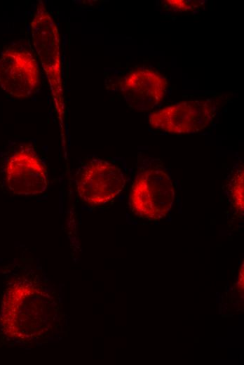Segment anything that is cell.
<instances>
[{
  "label": "cell",
  "mask_w": 244,
  "mask_h": 365,
  "mask_svg": "<svg viewBox=\"0 0 244 365\" xmlns=\"http://www.w3.org/2000/svg\"><path fill=\"white\" fill-rule=\"evenodd\" d=\"M50 308L48 296L37 284L18 281L6 290L2 299V329L6 336L19 340L42 336L50 324Z\"/></svg>",
  "instance_id": "1"
},
{
  "label": "cell",
  "mask_w": 244,
  "mask_h": 365,
  "mask_svg": "<svg viewBox=\"0 0 244 365\" xmlns=\"http://www.w3.org/2000/svg\"><path fill=\"white\" fill-rule=\"evenodd\" d=\"M215 107L207 100H191L152 112L149 124L154 128L170 133H198L213 121Z\"/></svg>",
  "instance_id": "4"
},
{
  "label": "cell",
  "mask_w": 244,
  "mask_h": 365,
  "mask_svg": "<svg viewBox=\"0 0 244 365\" xmlns=\"http://www.w3.org/2000/svg\"><path fill=\"white\" fill-rule=\"evenodd\" d=\"M32 36L34 47L60 109L63 100L60 35L53 19L42 2L38 4L32 22Z\"/></svg>",
  "instance_id": "3"
},
{
  "label": "cell",
  "mask_w": 244,
  "mask_h": 365,
  "mask_svg": "<svg viewBox=\"0 0 244 365\" xmlns=\"http://www.w3.org/2000/svg\"><path fill=\"white\" fill-rule=\"evenodd\" d=\"M166 87L165 79L150 69L130 72L122 86L128 103L138 110H149L158 105L163 99Z\"/></svg>",
  "instance_id": "8"
},
{
  "label": "cell",
  "mask_w": 244,
  "mask_h": 365,
  "mask_svg": "<svg viewBox=\"0 0 244 365\" xmlns=\"http://www.w3.org/2000/svg\"><path fill=\"white\" fill-rule=\"evenodd\" d=\"M5 180L14 194H40L46 189V170L39 158L32 151L18 150L9 157L5 168Z\"/></svg>",
  "instance_id": "7"
},
{
  "label": "cell",
  "mask_w": 244,
  "mask_h": 365,
  "mask_svg": "<svg viewBox=\"0 0 244 365\" xmlns=\"http://www.w3.org/2000/svg\"><path fill=\"white\" fill-rule=\"evenodd\" d=\"M231 201L235 210L243 215V170H238L234 174L230 188Z\"/></svg>",
  "instance_id": "9"
},
{
  "label": "cell",
  "mask_w": 244,
  "mask_h": 365,
  "mask_svg": "<svg viewBox=\"0 0 244 365\" xmlns=\"http://www.w3.org/2000/svg\"><path fill=\"white\" fill-rule=\"evenodd\" d=\"M168 5H169L172 8L178 11H187L195 9L198 6V1H187L182 0H175V1H165Z\"/></svg>",
  "instance_id": "10"
},
{
  "label": "cell",
  "mask_w": 244,
  "mask_h": 365,
  "mask_svg": "<svg viewBox=\"0 0 244 365\" xmlns=\"http://www.w3.org/2000/svg\"><path fill=\"white\" fill-rule=\"evenodd\" d=\"M125 177L116 165L93 159L81 168L76 180L77 192L83 201L91 205L111 201L123 189Z\"/></svg>",
  "instance_id": "5"
},
{
  "label": "cell",
  "mask_w": 244,
  "mask_h": 365,
  "mask_svg": "<svg viewBox=\"0 0 244 365\" xmlns=\"http://www.w3.org/2000/svg\"><path fill=\"white\" fill-rule=\"evenodd\" d=\"M39 84V68L28 50L5 49L0 55V86L10 95L20 98L30 95Z\"/></svg>",
  "instance_id": "6"
},
{
  "label": "cell",
  "mask_w": 244,
  "mask_h": 365,
  "mask_svg": "<svg viewBox=\"0 0 244 365\" xmlns=\"http://www.w3.org/2000/svg\"><path fill=\"white\" fill-rule=\"evenodd\" d=\"M175 199V190L168 175L161 168H149L134 180L130 195L133 212L150 220L165 217Z\"/></svg>",
  "instance_id": "2"
}]
</instances>
